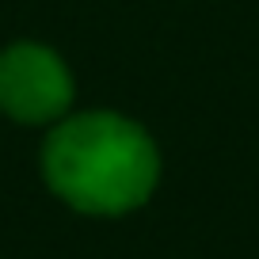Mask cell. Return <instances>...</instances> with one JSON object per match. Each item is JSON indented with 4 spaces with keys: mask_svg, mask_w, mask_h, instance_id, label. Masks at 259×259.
I'll use <instances>...</instances> for the list:
<instances>
[{
    "mask_svg": "<svg viewBox=\"0 0 259 259\" xmlns=\"http://www.w3.org/2000/svg\"><path fill=\"white\" fill-rule=\"evenodd\" d=\"M42 171L57 198L80 213L118 218L138 210L160 179V156L149 134L118 114H80L46 138Z\"/></svg>",
    "mask_w": 259,
    "mask_h": 259,
    "instance_id": "cell-1",
    "label": "cell"
},
{
    "mask_svg": "<svg viewBox=\"0 0 259 259\" xmlns=\"http://www.w3.org/2000/svg\"><path fill=\"white\" fill-rule=\"evenodd\" d=\"M73 103L69 69L54 50L19 42L0 54V111L16 122H50Z\"/></svg>",
    "mask_w": 259,
    "mask_h": 259,
    "instance_id": "cell-2",
    "label": "cell"
}]
</instances>
